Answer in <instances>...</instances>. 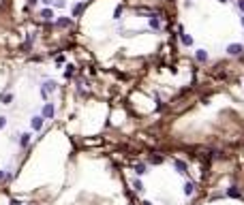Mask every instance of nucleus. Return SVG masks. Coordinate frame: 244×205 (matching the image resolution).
Instances as JSON below:
<instances>
[{
  "label": "nucleus",
  "mask_w": 244,
  "mask_h": 205,
  "mask_svg": "<svg viewBox=\"0 0 244 205\" xmlns=\"http://www.w3.org/2000/svg\"><path fill=\"white\" fill-rule=\"evenodd\" d=\"M176 169L180 173H186V163H182V160H176Z\"/></svg>",
  "instance_id": "nucleus-3"
},
{
  "label": "nucleus",
  "mask_w": 244,
  "mask_h": 205,
  "mask_svg": "<svg viewBox=\"0 0 244 205\" xmlns=\"http://www.w3.org/2000/svg\"><path fill=\"white\" fill-rule=\"evenodd\" d=\"M143 173H146V167L139 165V167H137V175H143Z\"/></svg>",
  "instance_id": "nucleus-10"
},
{
  "label": "nucleus",
  "mask_w": 244,
  "mask_h": 205,
  "mask_svg": "<svg viewBox=\"0 0 244 205\" xmlns=\"http://www.w3.org/2000/svg\"><path fill=\"white\" fill-rule=\"evenodd\" d=\"M150 26H152V28H161V22H159V15H152V17H150Z\"/></svg>",
  "instance_id": "nucleus-2"
},
{
  "label": "nucleus",
  "mask_w": 244,
  "mask_h": 205,
  "mask_svg": "<svg viewBox=\"0 0 244 205\" xmlns=\"http://www.w3.org/2000/svg\"><path fill=\"white\" fill-rule=\"evenodd\" d=\"M182 43H184V45H191L193 41H191V37H186V34H184V37H182Z\"/></svg>",
  "instance_id": "nucleus-9"
},
{
  "label": "nucleus",
  "mask_w": 244,
  "mask_h": 205,
  "mask_svg": "<svg viewBox=\"0 0 244 205\" xmlns=\"http://www.w3.org/2000/svg\"><path fill=\"white\" fill-rule=\"evenodd\" d=\"M221 2H229V0H221Z\"/></svg>",
  "instance_id": "nucleus-14"
},
{
  "label": "nucleus",
  "mask_w": 244,
  "mask_h": 205,
  "mask_svg": "<svg viewBox=\"0 0 244 205\" xmlns=\"http://www.w3.org/2000/svg\"><path fill=\"white\" fill-rule=\"evenodd\" d=\"M184 192H186V194H193V184H191V182L184 186Z\"/></svg>",
  "instance_id": "nucleus-7"
},
{
  "label": "nucleus",
  "mask_w": 244,
  "mask_h": 205,
  "mask_svg": "<svg viewBox=\"0 0 244 205\" xmlns=\"http://www.w3.org/2000/svg\"><path fill=\"white\" fill-rule=\"evenodd\" d=\"M41 124H43L41 118H34V120H32V126H34V128H41Z\"/></svg>",
  "instance_id": "nucleus-8"
},
{
  "label": "nucleus",
  "mask_w": 244,
  "mask_h": 205,
  "mask_svg": "<svg viewBox=\"0 0 244 205\" xmlns=\"http://www.w3.org/2000/svg\"><path fill=\"white\" fill-rule=\"evenodd\" d=\"M51 17V11H43V19H49Z\"/></svg>",
  "instance_id": "nucleus-11"
},
{
  "label": "nucleus",
  "mask_w": 244,
  "mask_h": 205,
  "mask_svg": "<svg viewBox=\"0 0 244 205\" xmlns=\"http://www.w3.org/2000/svg\"><path fill=\"white\" fill-rule=\"evenodd\" d=\"M197 60H199V62H206V60H208V53H206L203 49H197Z\"/></svg>",
  "instance_id": "nucleus-4"
},
{
  "label": "nucleus",
  "mask_w": 244,
  "mask_h": 205,
  "mask_svg": "<svg viewBox=\"0 0 244 205\" xmlns=\"http://www.w3.org/2000/svg\"><path fill=\"white\" fill-rule=\"evenodd\" d=\"M242 26H244V17H242Z\"/></svg>",
  "instance_id": "nucleus-15"
},
{
  "label": "nucleus",
  "mask_w": 244,
  "mask_h": 205,
  "mask_svg": "<svg viewBox=\"0 0 244 205\" xmlns=\"http://www.w3.org/2000/svg\"><path fill=\"white\" fill-rule=\"evenodd\" d=\"M240 9H242V11H244V0H240Z\"/></svg>",
  "instance_id": "nucleus-12"
},
{
  "label": "nucleus",
  "mask_w": 244,
  "mask_h": 205,
  "mask_svg": "<svg viewBox=\"0 0 244 205\" xmlns=\"http://www.w3.org/2000/svg\"><path fill=\"white\" fill-rule=\"evenodd\" d=\"M43 115H45V118H51V115H54V107H51V105H47V107L43 109Z\"/></svg>",
  "instance_id": "nucleus-5"
},
{
  "label": "nucleus",
  "mask_w": 244,
  "mask_h": 205,
  "mask_svg": "<svg viewBox=\"0 0 244 205\" xmlns=\"http://www.w3.org/2000/svg\"><path fill=\"white\" fill-rule=\"evenodd\" d=\"M242 45H240V43H233V45H229L227 47V53H229V56H240V53H242Z\"/></svg>",
  "instance_id": "nucleus-1"
},
{
  "label": "nucleus",
  "mask_w": 244,
  "mask_h": 205,
  "mask_svg": "<svg viewBox=\"0 0 244 205\" xmlns=\"http://www.w3.org/2000/svg\"><path fill=\"white\" fill-rule=\"evenodd\" d=\"M227 194H229V197H240L238 188H229V190H227Z\"/></svg>",
  "instance_id": "nucleus-6"
},
{
  "label": "nucleus",
  "mask_w": 244,
  "mask_h": 205,
  "mask_svg": "<svg viewBox=\"0 0 244 205\" xmlns=\"http://www.w3.org/2000/svg\"><path fill=\"white\" fill-rule=\"evenodd\" d=\"M143 205H152V203H150V201H143Z\"/></svg>",
  "instance_id": "nucleus-13"
}]
</instances>
